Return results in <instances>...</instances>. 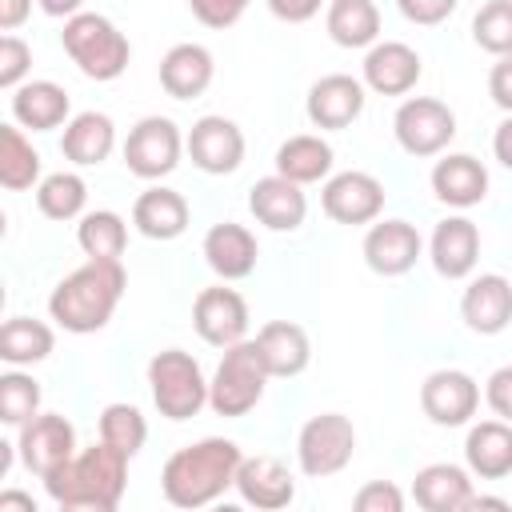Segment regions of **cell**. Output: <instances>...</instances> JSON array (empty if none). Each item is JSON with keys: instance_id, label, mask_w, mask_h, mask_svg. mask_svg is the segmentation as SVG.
<instances>
[{"instance_id": "cell-45", "label": "cell", "mask_w": 512, "mask_h": 512, "mask_svg": "<svg viewBox=\"0 0 512 512\" xmlns=\"http://www.w3.org/2000/svg\"><path fill=\"white\" fill-rule=\"evenodd\" d=\"M488 96L496 108H504L512 116V56H500L488 72Z\"/></svg>"}, {"instance_id": "cell-39", "label": "cell", "mask_w": 512, "mask_h": 512, "mask_svg": "<svg viewBox=\"0 0 512 512\" xmlns=\"http://www.w3.org/2000/svg\"><path fill=\"white\" fill-rule=\"evenodd\" d=\"M472 40L492 56H512V0H488L472 16Z\"/></svg>"}, {"instance_id": "cell-35", "label": "cell", "mask_w": 512, "mask_h": 512, "mask_svg": "<svg viewBox=\"0 0 512 512\" xmlns=\"http://www.w3.org/2000/svg\"><path fill=\"white\" fill-rule=\"evenodd\" d=\"M76 244H80L84 256H92V260H120L124 248H128V224H124V216L112 212V208L84 212L80 224H76Z\"/></svg>"}, {"instance_id": "cell-16", "label": "cell", "mask_w": 512, "mask_h": 512, "mask_svg": "<svg viewBox=\"0 0 512 512\" xmlns=\"http://www.w3.org/2000/svg\"><path fill=\"white\" fill-rule=\"evenodd\" d=\"M360 252L376 276H404L416 268L424 240H420L416 224H408V220H372Z\"/></svg>"}, {"instance_id": "cell-24", "label": "cell", "mask_w": 512, "mask_h": 512, "mask_svg": "<svg viewBox=\"0 0 512 512\" xmlns=\"http://www.w3.org/2000/svg\"><path fill=\"white\" fill-rule=\"evenodd\" d=\"M216 76V60L204 44H172L160 60V88L172 96V100H196L208 92Z\"/></svg>"}, {"instance_id": "cell-3", "label": "cell", "mask_w": 512, "mask_h": 512, "mask_svg": "<svg viewBox=\"0 0 512 512\" xmlns=\"http://www.w3.org/2000/svg\"><path fill=\"white\" fill-rule=\"evenodd\" d=\"M128 484V456L112 444L80 448L52 476H44V492L64 512H112Z\"/></svg>"}, {"instance_id": "cell-52", "label": "cell", "mask_w": 512, "mask_h": 512, "mask_svg": "<svg viewBox=\"0 0 512 512\" xmlns=\"http://www.w3.org/2000/svg\"><path fill=\"white\" fill-rule=\"evenodd\" d=\"M472 508H508V500H500V496H472Z\"/></svg>"}, {"instance_id": "cell-10", "label": "cell", "mask_w": 512, "mask_h": 512, "mask_svg": "<svg viewBox=\"0 0 512 512\" xmlns=\"http://www.w3.org/2000/svg\"><path fill=\"white\" fill-rule=\"evenodd\" d=\"M20 464L32 476H52L64 460L76 456V428L68 416L60 412H36L28 424H20V440H16Z\"/></svg>"}, {"instance_id": "cell-18", "label": "cell", "mask_w": 512, "mask_h": 512, "mask_svg": "<svg viewBox=\"0 0 512 512\" xmlns=\"http://www.w3.org/2000/svg\"><path fill=\"white\" fill-rule=\"evenodd\" d=\"M300 188L304 184L272 172L248 188V212L256 216V224H264L272 232H296L308 216V196Z\"/></svg>"}, {"instance_id": "cell-40", "label": "cell", "mask_w": 512, "mask_h": 512, "mask_svg": "<svg viewBox=\"0 0 512 512\" xmlns=\"http://www.w3.org/2000/svg\"><path fill=\"white\" fill-rule=\"evenodd\" d=\"M28 68H32V48L20 36L4 32L0 36V88L16 92L24 84V76H28Z\"/></svg>"}, {"instance_id": "cell-6", "label": "cell", "mask_w": 512, "mask_h": 512, "mask_svg": "<svg viewBox=\"0 0 512 512\" xmlns=\"http://www.w3.org/2000/svg\"><path fill=\"white\" fill-rule=\"evenodd\" d=\"M148 392L160 416L168 420H192L208 404V380L192 352L164 348L148 360Z\"/></svg>"}, {"instance_id": "cell-5", "label": "cell", "mask_w": 512, "mask_h": 512, "mask_svg": "<svg viewBox=\"0 0 512 512\" xmlns=\"http://www.w3.org/2000/svg\"><path fill=\"white\" fill-rule=\"evenodd\" d=\"M268 368H264V356L256 348V340H240V344H228L220 364H216V376L208 380V408L216 416H248L260 400H264V384H268Z\"/></svg>"}, {"instance_id": "cell-36", "label": "cell", "mask_w": 512, "mask_h": 512, "mask_svg": "<svg viewBox=\"0 0 512 512\" xmlns=\"http://www.w3.org/2000/svg\"><path fill=\"white\" fill-rule=\"evenodd\" d=\"M84 204H88V184L76 172H52L36 184V208L48 220H76L84 216Z\"/></svg>"}, {"instance_id": "cell-7", "label": "cell", "mask_w": 512, "mask_h": 512, "mask_svg": "<svg viewBox=\"0 0 512 512\" xmlns=\"http://www.w3.org/2000/svg\"><path fill=\"white\" fill-rule=\"evenodd\" d=\"M352 452H356V428L344 412H316L304 420L296 436V464L312 480L344 472Z\"/></svg>"}, {"instance_id": "cell-32", "label": "cell", "mask_w": 512, "mask_h": 512, "mask_svg": "<svg viewBox=\"0 0 512 512\" xmlns=\"http://www.w3.org/2000/svg\"><path fill=\"white\" fill-rule=\"evenodd\" d=\"M332 144L324 136H312V132H300V136H288L280 148H276V172L296 180V184H316V180H328L332 172Z\"/></svg>"}, {"instance_id": "cell-21", "label": "cell", "mask_w": 512, "mask_h": 512, "mask_svg": "<svg viewBox=\"0 0 512 512\" xmlns=\"http://www.w3.org/2000/svg\"><path fill=\"white\" fill-rule=\"evenodd\" d=\"M428 260L444 280L472 276L480 260V228L468 216H444L428 240Z\"/></svg>"}, {"instance_id": "cell-17", "label": "cell", "mask_w": 512, "mask_h": 512, "mask_svg": "<svg viewBox=\"0 0 512 512\" xmlns=\"http://www.w3.org/2000/svg\"><path fill=\"white\" fill-rule=\"evenodd\" d=\"M364 88H372L376 96H408L424 72L420 64V52L400 44V40H376L368 52H364Z\"/></svg>"}, {"instance_id": "cell-49", "label": "cell", "mask_w": 512, "mask_h": 512, "mask_svg": "<svg viewBox=\"0 0 512 512\" xmlns=\"http://www.w3.org/2000/svg\"><path fill=\"white\" fill-rule=\"evenodd\" d=\"M36 4H40V12H44V16H56V20H60V16L68 20V16L84 12V0H36Z\"/></svg>"}, {"instance_id": "cell-25", "label": "cell", "mask_w": 512, "mask_h": 512, "mask_svg": "<svg viewBox=\"0 0 512 512\" xmlns=\"http://www.w3.org/2000/svg\"><path fill=\"white\" fill-rule=\"evenodd\" d=\"M472 472L460 464H424L412 480V500L424 512H464L472 508Z\"/></svg>"}, {"instance_id": "cell-44", "label": "cell", "mask_w": 512, "mask_h": 512, "mask_svg": "<svg viewBox=\"0 0 512 512\" xmlns=\"http://www.w3.org/2000/svg\"><path fill=\"white\" fill-rule=\"evenodd\" d=\"M484 400H488V408H492L500 420L512 424V364H504V368H496V372L488 376Z\"/></svg>"}, {"instance_id": "cell-30", "label": "cell", "mask_w": 512, "mask_h": 512, "mask_svg": "<svg viewBox=\"0 0 512 512\" xmlns=\"http://www.w3.org/2000/svg\"><path fill=\"white\" fill-rule=\"evenodd\" d=\"M116 148V124L108 112H76L68 124H64V136H60V152L64 160H72L76 168H92V164H104Z\"/></svg>"}, {"instance_id": "cell-2", "label": "cell", "mask_w": 512, "mask_h": 512, "mask_svg": "<svg viewBox=\"0 0 512 512\" xmlns=\"http://www.w3.org/2000/svg\"><path fill=\"white\" fill-rule=\"evenodd\" d=\"M128 288V272L120 260H84L80 268H72L48 296V316L72 332V336H88V332H100L120 296Z\"/></svg>"}, {"instance_id": "cell-27", "label": "cell", "mask_w": 512, "mask_h": 512, "mask_svg": "<svg viewBox=\"0 0 512 512\" xmlns=\"http://www.w3.org/2000/svg\"><path fill=\"white\" fill-rule=\"evenodd\" d=\"M12 120L32 132H52L72 120V100L56 80H24L12 92Z\"/></svg>"}, {"instance_id": "cell-8", "label": "cell", "mask_w": 512, "mask_h": 512, "mask_svg": "<svg viewBox=\"0 0 512 512\" xmlns=\"http://www.w3.org/2000/svg\"><path fill=\"white\" fill-rule=\"evenodd\" d=\"M392 132L408 156H440L456 136V112L436 96H408L392 116Z\"/></svg>"}, {"instance_id": "cell-46", "label": "cell", "mask_w": 512, "mask_h": 512, "mask_svg": "<svg viewBox=\"0 0 512 512\" xmlns=\"http://www.w3.org/2000/svg\"><path fill=\"white\" fill-rule=\"evenodd\" d=\"M320 4L324 0H268V12L276 20H284V24H304V20H312L320 12Z\"/></svg>"}, {"instance_id": "cell-12", "label": "cell", "mask_w": 512, "mask_h": 512, "mask_svg": "<svg viewBox=\"0 0 512 512\" xmlns=\"http://www.w3.org/2000/svg\"><path fill=\"white\" fill-rule=\"evenodd\" d=\"M192 328L212 348L240 344L248 336V300L236 288H224V284L200 288L196 300H192Z\"/></svg>"}, {"instance_id": "cell-43", "label": "cell", "mask_w": 512, "mask_h": 512, "mask_svg": "<svg viewBox=\"0 0 512 512\" xmlns=\"http://www.w3.org/2000/svg\"><path fill=\"white\" fill-rule=\"evenodd\" d=\"M456 4H460V0H396L400 16L412 20V24H420V28H436V24H444V20L456 12Z\"/></svg>"}, {"instance_id": "cell-28", "label": "cell", "mask_w": 512, "mask_h": 512, "mask_svg": "<svg viewBox=\"0 0 512 512\" xmlns=\"http://www.w3.org/2000/svg\"><path fill=\"white\" fill-rule=\"evenodd\" d=\"M464 464L480 480H504L512 472V424L508 420H480L464 436Z\"/></svg>"}, {"instance_id": "cell-29", "label": "cell", "mask_w": 512, "mask_h": 512, "mask_svg": "<svg viewBox=\"0 0 512 512\" xmlns=\"http://www.w3.org/2000/svg\"><path fill=\"white\" fill-rule=\"evenodd\" d=\"M256 348L264 356V368L268 376H280V380H292L308 368L312 360V340L300 324L292 320H268L260 332H256Z\"/></svg>"}, {"instance_id": "cell-50", "label": "cell", "mask_w": 512, "mask_h": 512, "mask_svg": "<svg viewBox=\"0 0 512 512\" xmlns=\"http://www.w3.org/2000/svg\"><path fill=\"white\" fill-rule=\"evenodd\" d=\"M8 508L36 512V500H32V496H24V492H0V512H8Z\"/></svg>"}, {"instance_id": "cell-33", "label": "cell", "mask_w": 512, "mask_h": 512, "mask_svg": "<svg viewBox=\"0 0 512 512\" xmlns=\"http://www.w3.org/2000/svg\"><path fill=\"white\" fill-rule=\"evenodd\" d=\"M52 348H56V336L36 316H12L0 328V360L8 368H32V364L48 360Z\"/></svg>"}, {"instance_id": "cell-20", "label": "cell", "mask_w": 512, "mask_h": 512, "mask_svg": "<svg viewBox=\"0 0 512 512\" xmlns=\"http://www.w3.org/2000/svg\"><path fill=\"white\" fill-rule=\"evenodd\" d=\"M236 492L244 504L276 512L296 500V476L276 456H244L236 468Z\"/></svg>"}, {"instance_id": "cell-47", "label": "cell", "mask_w": 512, "mask_h": 512, "mask_svg": "<svg viewBox=\"0 0 512 512\" xmlns=\"http://www.w3.org/2000/svg\"><path fill=\"white\" fill-rule=\"evenodd\" d=\"M492 156L512 172V116H504L496 124V132H492Z\"/></svg>"}, {"instance_id": "cell-15", "label": "cell", "mask_w": 512, "mask_h": 512, "mask_svg": "<svg viewBox=\"0 0 512 512\" xmlns=\"http://www.w3.org/2000/svg\"><path fill=\"white\" fill-rule=\"evenodd\" d=\"M364 92H368L364 80H356L348 72H328L308 88L304 112L320 132H340L364 112V100H368Z\"/></svg>"}, {"instance_id": "cell-31", "label": "cell", "mask_w": 512, "mask_h": 512, "mask_svg": "<svg viewBox=\"0 0 512 512\" xmlns=\"http://www.w3.org/2000/svg\"><path fill=\"white\" fill-rule=\"evenodd\" d=\"M324 28L340 48H372L380 40V8L376 0H328Z\"/></svg>"}, {"instance_id": "cell-37", "label": "cell", "mask_w": 512, "mask_h": 512, "mask_svg": "<svg viewBox=\"0 0 512 512\" xmlns=\"http://www.w3.org/2000/svg\"><path fill=\"white\" fill-rule=\"evenodd\" d=\"M100 440L112 444L116 452H124V456L132 460V456L144 448V440H148V420H144V412H140L136 404H124V400L108 404V408L100 412Z\"/></svg>"}, {"instance_id": "cell-19", "label": "cell", "mask_w": 512, "mask_h": 512, "mask_svg": "<svg viewBox=\"0 0 512 512\" xmlns=\"http://www.w3.org/2000/svg\"><path fill=\"white\" fill-rule=\"evenodd\" d=\"M460 320L476 336H496L512 324V280L500 272H480L460 296Z\"/></svg>"}, {"instance_id": "cell-38", "label": "cell", "mask_w": 512, "mask_h": 512, "mask_svg": "<svg viewBox=\"0 0 512 512\" xmlns=\"http://www.w3.org/2000/svg\"><path fill=\"white\" fill-rule=\"evenodd\" d=\"M36 412H40V384H36L28 372H20V368L4 372V376H0V420H4L8 428H20V424H28Z\"/></svg>"}, {"instance_id": "cell-9", "label": "cell", "mask_w": 512, "mask_h": 512, "mask_svg": "<svg viewBox=\"0 0 512 512\" xmlns=\"http://www.w3.org/2000/svg\"><path fill=\"white\" fill-rule=\"evenodd\" d=\"M184 152L188 148H184V136H180L172 116H144L128 128L124 168L140 180H164L168 172H176Z\"/></svg>"}, {"instance_id": "cell-23", "label": "cell", "mask_w": 512, "mask_h": 512, "mask_svg": "<svg viewBox=\"0 0 512 512\" xmlns=\"http://www.w3.org/2000/svg\"><path fill=\"white\" fill-rule=\"evenodd\" d=\"M432 192L448 208H476L488 196V168L472 152H448L432 164Z\"/></svg>"}, {"instance_id": "cell-26", "label": "cell", "mask_w": 512, "mask_h": 512, "mask_svg": "<svg viewBox=\"0 0 512 512\" xmlns=\"http://www.w3.org/2000/svg\"><path fill=\"white\" fill-rule=\"evenodd\" d=\"M188 220H192L188 200L176 188H164V184L144 188L132 204V228L148 240H176V236H184Z\"/></svg>"}, {"instance_id": "cell-41", "label": "cell", "mask_w": 512, "mask_h": 512, "mask_svg": "<svg viewBox=\"0 0 512 512\" xmlns=\"http://www.w3.org/2000/svg\"><path fill=\"white\" fill-rule=\"evenodd\" d=\"M248 4H252V0H188L192 16H196L204 28H216V32L232 28V24L248 12Z\"/></svg>"}, {"instance_id": "cell-48", "label": "cell", "mask_w": 512, "mask_h": 512, "mask_svg": "<svg viewBox=\"0 0 512 512\" xmlns=\"http://www.w3.org/2000/svg\"><path fill=\"white\" fill-rule=\"evenodd\" d=\"M28 12H32V0H0V28L4 32L20 28L28 20Z\"/></svg>"}, {"instance_id": "cell-22", "label": "cell", "mask_w": 512, "mask_h": 512, "mask_svg": "<svg viewBox=\"0 0 512 512\" xmlns=\"http://www.w3.org/2000/svg\"><path fill=\"white\" fill-rule=\"evenodd\" d=\"M204 264L220 276V280H244L256 272V256H260V244L256 236L236 224V220H220L204 232Z\"/></svg>"}, {"instance_id": "cell-1", "label": "cell", "mask_w": 512, "mask_h": 512, "mask_svg": "<svg viewBox=\"0 0 512 512\" xmlns=\"http://www.w3.org/2000/svg\"><path fill=\"white\" fill-rule=\"evenodd\" d=\"M244 452L236 440L204 436L196 444L176 448L160 468V492L172 508H204L236 488V468Z\"/></svg>"}, {"instance_id": "cell-14", "label": "cell", "mask_w": 512, "mask_h": 512, "mask_svg": "<svg viewBox=\"0 0 512 512\" xmlns=\"http://www.w3.org/2000/svg\"><path fill=\"white\" fill-rule=\"evenodd\" d=\"M188 160L208 176H228L244 164V132L228 116H200L184 136Z\"/></svg>"}, {"instance_id": "cell-13", "label": "cell", "mask_w": 512, "mask_h": 512, "mask_svg": "<svg viewBox=\"0 0 512 512\" xmlns=\"http://www.w3.org/2000/svg\"><path fill=\"white\" fill-rule=\"evenodd\" d=\"M420 408L440 428H460L480 408V384L464 368H436L420 384Z\"/></svg>"}, {"instance_id": "cell-34", "label": "cell", "mask_w": 512, "mask_h": 512, "mask_svg": "<svg viewBox=\"0 0 512 512\" xmlns=\"http://www.w3.org/2000/svg\"><path fill=\"white\" fill-rule=\"evenodd\" d=\"M0 184L8 192L40 184V152L20 132V124H0Z\"/></svg>"}, {"instance_id": "cell-42", "label": "cell", "mask_w": 512, "mask_h": 512, "mask_svg": "<svg viewBox=\"0 0 512 512\" xmlns=\"http://www.w3.org/2000/svg\"><path fill=\"white\" fill-rule=\"evenodd\" d=\"M356 512H404V492L392 480H372L352 496Z\"/></svg>"}, {"instance_id": "cell-4", "label": "cell", "mask_w": 512, "mask_h": 512, "mask_svg": "<svg viewBox=\"0 0 512 512\" xmlns=\"http://www.w3.org/2000/svg\"><path fill=\"white\" fill-rule=\"evenodd\" d=\"M60 44L68 52V60L88 76V80H116L124 76L128 60H132V44L128 36L100 12H76L64 20Z\"/></svg>"}, {"instance_id": "cell-11", "label": "cell", "mask_w": 512, "mask_h": 512, "mask_svg": "<svg viewBox=\"0 0 512 512\" xmlns=\"http://www.w3.org/2000/svg\"><path fill=\"white\" fill-rule=\"evenodd\" d=\"M320 208H324L328 220L348 224V228L372 224L384 212V184L372 172H360V168L336 172L320 188Z\"/></svg>"}, {"instance_id": "cell-51", "label": "cell", "mask_w": 512, "mask_h": 512, "mask_svg": "<svg viewBox=\"0 0 512 512\" xmlns=\"http://www.w3.org/2000/svg\"><path fill=\"white\" fill-rule=\"evenodd\" d=\"M12 452H16V444L0 440V476H8V468H12Z\"/></svg>"}]
</instances>
